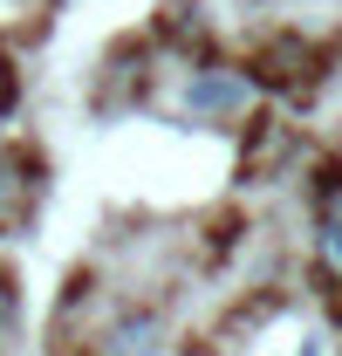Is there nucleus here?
I'll return each mask as SVG.
<instances>
[{"label": "nucleus", "instance_id": "f257e3e1", "mask_svg": "<svg viewBox=\"0 0 342 356\" xmlns=\"http://www.w3.org/2000/svg\"><path fill=\"white\" fill-rule=\"evenodd\" d=\"M192 110H199V117H233V110H247V76H240V69H206V76L192 83Z\"/></svg>", "mask_w": 342, "mask_h": 356}, {"label": "nucleus", "instance_id": "20e7f679", "mask_svg": "<svg viewBox=\"0 0 342 356\" xmlns=\"http://www.w3.org/2000/svg\"><path fill=\"white\" fill-rule=\"evenodd\" d=\"M14 213H21V172H14V165L0 158V226L14 220Z\"/></svg>", "mask_w": 342, "mask_h": 356}, {"label": "nucleus", "instance_id": "7ed1b4c3", "mask_svg": "<svg viewBox=\"0 0 342 356\" xmlns=\"http://www.w3.org/2000/svg\"><path fill=\"white\" fill-rule=\"evenodd\" d=\"M315 261H322V274H336V281H342V220H322V240H315Z\"/></svg>", "mask_w": 342, "mask_h": 356}, {"label": "nucleus", "instance_id": "f03ea898", "mask_svg": "<svg viewBox=\"0 0 342 356\" xmlns=\"http://www.w3.org/2000/svg\"><path fill=\"white\" fill-rule=\"evenodd\" d=\"M110 356H158V315H130V322H117Z\"/></svg>", "mask_w": 342, "mask_h": 356}]
</instances>
